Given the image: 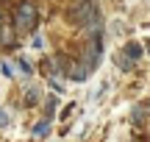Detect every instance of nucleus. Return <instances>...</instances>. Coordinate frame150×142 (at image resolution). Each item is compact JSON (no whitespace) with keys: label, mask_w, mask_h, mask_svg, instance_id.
Listing matches in <instances>:
<instances>
[{"label":"nucleus","mask_w":150,"mask_h":142,"mask_svg":"<svg viewBox=\"0 0 150 142\" xmlns=\"http://www.w3.org/2000/svg\"><path fill=\"white\" fill-rule=\"evenodd\" d=\"M36 28V6L33 3H20L14 11V31L20 33H31Z\"/></svg>","instance_id":"nucleus-1"},{"label":"nucleus","mask_w":150,"mask_h":142,"mask_svg":"<svg viewBox=\"0 0 150 142\" xmlns=\"http://www.w3.org/2000/svg\"><path fill=\"white\" fill-rule=\"evenodd\" d=\"M8 123V117H6V111H0V126H6Z\"/></svg>","instance_id":"nucleus-3"},{"label":"nucleus","mask_w":150,"mask_h":142,"mask_svg":"<svg viewBox=\"0 0 150 142\" xmlns=\"http://www.w3.org/2000/svg\"><path fill=\"white\" fill-rule=\"evenodd\" d=\"M33 134H39V137H42V134H47V120H42V123H39V126L33 128Z\"/></svg>","instance_id":"nucleus-2"}]
</instances>
